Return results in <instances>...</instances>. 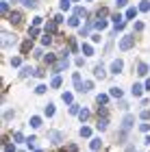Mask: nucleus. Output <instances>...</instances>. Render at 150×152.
I'll return each instance as SVG.
<instances>
[{"label":"nucleus","instance_id":"1","mask_svg":"<svg viewBox=\"0 0 150 152\" xmlns=\"http://www.w3.org/2000/svg\"><path fill=\"white\" fill-rule=\"evenodd\" d=\"M135 44V35H124L120 41V50H128V48H133Z\"/></svg>","mask_w":150,"mask_h":152},{"label":"nucleus","instance_id":"2","mask_svg":"<svg viewBox=\"0 0 150 152\" xmlns=\"http://www.w3.org/2000/svg\"><path fill=\"white\" fill-rule=\"evenodd\" d=\"M9 22L18 26L20 22H22V13H20V11H11V13H9Z\"/></svg>","mask_w":150,"mask_h":152},{"label":"nucleus","instance_id":"3","mask_svg":"<svg viewBox=\"0 0 150 152\" xmlns=\"http://www.w3.org/2000/svg\"><path fill=\"white\" fill-rule=\"evenodd\" d=\"M48 139H50L52 143H61V139H63V135H61L59 130H50V133H48Z\"/></svg>","mask_w":150,"mask_h":152},{"label":"nucleus","instance_id":"4","mask_svg":"<svg viewBox=\"0 0 150 152\" xmlns=\"http://www.w3.org/2000/svg\"><path fill=\"white\" fill-rule=\"evenodd\" d=\"M133 122H135V117H133V115H126L124 120H122V130H128V128H133Z\"/></svg>","mask_w":150,"mask_h":152},{"label":"nucleus","instance_id":"5","mask_svg":"<svg viewBox=\"0 0 150 152\" xmlns=\"http://www.w3.org/2000/svg\"><path fill=\"white\" fill-rule=\"evenodd\" d=\"M122 67H124V63H122L120 59H115L113 63H111V72H113V74H120V72H122Z\"/></svg>","mask_w":150,"mask_h":152},{"label":"nucleus","instance_id":"6","mask_svg":"<svg viewBox=\"0 0 150 152\" xmlns=\"http://www.w3.org/2000/svg\"><path fill=\"white\" fill-rule=\"evenodd\" d=\"M65 67H67V57H61L59 63L54 65V72H61V70H65Z\"/></svg>","mask_w":150,"mask_h":152},{"label":"nucleus","instance_id":"7","mask_svg":"<svg viewBox=\"0 0 150 152\" xmlns=\"http://www.w3.org/2000/svg\"><path fill=\"white\" fill-rule=\"evenodd\" d=\"M94 76H96V78H105V67H102V65H96V67H94Z\"/></svg>","mask_w":150,"mask_h":152},{"label":"nucleus","instance_id":"8","mask_svg":"<svg viewBox=\"0 0 150 152\" xmlns=\"http://www.w3.org/2000/svg\"><path fill=\"white\" fill-rule=\"evenodd\" d=\"M107 124H109V120H107V117H98L96 128H98V130H107Z\"/></svg>","mask_w":150,"mask_h":152},{"label":"nucleus","instance_id":"9","mask_svg":"<svg viewBox=\"0 0 150 152\" xmlns=\"http://www.w3.org/2000/svg\"><path fill=\"white\" fill-rule=\"evenodd\" d=\"M2 37H4V39H2V46H4V48L11 46V41H15V37H11L9 33H2Z\"/></svg>","mask_w":150,"mask_h":152},{"label":"nucleus","instance_id":"10","mask_svg":"<svg viewBox=\"0 0 150 152\" xmlns=\"http://www.w3.org/2000/svg\"><path fill=\"white\" fill-rule=\"evenodd\" d=\"M31 126H33V128H39V126H42V117L33 115V117H31Z\"/></svg>","mask_w":150,"mask_h":152},{"label":"nucleus","instance_id":"11","mask_svg":"<svg viewBox=\"0 0 150 152\" xmlns=\"http://www.w3.org/2000/svg\"><path fill=\"white\" fill-rule=\"evenodd\" d=\"M137 74H139V76H146V74H148V65H146V63H139V65H137Z\"/></svg>","mask_w":150,"mask_h":152},{"label":"nucleus","instance_id":"12","mask_svg":"<svg viewBox=\"0 0 150 152\" xmlns=\"http://www.w3.org/2000/svg\"><path fill=\"white\" fill-rule=\"evenodd\" d=\"M141 94H144V87H141V85H133V96H135V98H139Z\"/></svg>","mask_w":150,"mask_h":152},{"label":"nucleus","instance_id":"13","mask_svg":"<svg viewBox=\"0 0 150 152\" xmlns=\"http://www.w3.org/2000/svg\"><path fill=\"white\" fill-rule=\"evenodd\" d=\"M109 96H113V98H122V89H120V87H111Z\"/></svg>","mask_w":150,"mask_h":152},{"label":"nucleus","instance_id":"14","mask_svg":"<svg viewBox=\"0 0 150 152\" xmlns=\"http://www.w3.org/2000/svg\"><path fill=\"white\" fill-rule=\"evenodd\" d=\"M31 74H35V70H33L31 65H26V67H22V72H20V76H31Z\"/></svg>","mask_w":150,"mask_h":152},{"label":"nucleus","instance_id":"15","mask_svg":"<svg viewBox=\"0 0 150 152\" xmlns=\"http://www.w3.org/2000/svg\"><path fill=\"white\" fill-rule=\"evenodd\" d=\"M91 87H94V85H91V80H85V83H83V85H80V87H78V91H89V89H91Z\"/></svg>","mask_w":150,"mask_h":152},{"label":"nucleus","instance_id":"16","mask_svg":"<svg viewBox=\"0 0 150 152\" xmlns=\"http://www.w3.org/2000/svg\"><path fill=\"white\" fill-rule=\"evenodd\" d=\"M96 102H98V104H107V102H109V96H107V94H100L98 98H96Z\"/></svg>","mask_w":150,"mask_h":152},{"label":"nucleus","instance_id":"17","mask_svg":"<svg viewBox=\"0 0 150 152\" xmlns=\"http://www.w3.org/2000/svg\"><path fill=\"white\" fill-rule=\"evenodd\" d=\"M24 7H29V9H33V7H37V0H20Z\"/></svg>","mask_w":150,"mask_h":152},{"label":"nucleus","instance_id":"18","mask_svg":"<svg viewBox=\"0 0 150 152\" xmlns=\"http://www.w3.org/2000/svg\"><path fill=\"white\" fill-rule=\"evenodd\" d=\"M78 117H80V122H87V120H89V111H87V109H83V111L78 113Z\"/></svg>","mask_w":150,"mask_h":152},{"label":"nucleus","instance_id":"19","mask_svg":"<svg viewBox=\"0 0 150 152\" xmlns=\"http://www.w3.org/2000/svg\"><path fill=\"white\" fill-rule=\"evenodd\" d=\"M50 85H52V87H61V76H59V74H57V76H52Z\"/></svg>","mask_w":150,"mask_h":152},{"label":"nucleus","instance_id":"20","mask_svg":"<svg viewBox=\"0 0 150 152\" xmlns=\"http://www.w3.org/2000/svg\"><path fill=\"white\" fill-rule=\"evenodd\" d=\"M83 52L87 54V57H91V54H94V48H91L89 44H83Z\"/></svg>","mask_w":150,"mask_h":152},{"label":"nucleus","instance_id":"21","mask_svg":"<svg viewBox=\"0 0 150 152\" xmlns=\"http://www.w3.org/2000/svg\"><path fill=\"white\" fill-rule=\"evenodd\" d=\"M74 15H76V18H80V15H87V13H85V9H83V7H76V9H74Z\"/></svg>","mask_w":150,"mask_h":152},{"label":"nucleus","instance_id":"22","mask_svg":"<svg viewBox=\"0 0 150 152\" xmlns=\"http://www.w3.org/2000/svg\"><path fill=\"white\" fill-rule=\"evenodd\" d=\"M44 113L48 115V117H52V115H54V104H48V107L44 109Z\"/></svg>","mask_w":150,"mask_h":152},{"label":"nucleus","instance_id":"23","mask_svg":"<svg viewBox=\"0 0 150 152\" xmlns=\"http://www.w3.org/2000/svg\"><path fill=\"white\" fill-rule=\"evenodd\" d=\"M135 15H137V9H135V7H131V9L126 11V18H128V20H133Z\"/></svg>","mask_w":150,"mask_h":152},{"label":"nucleus","instance_id":"24","mask_svg":"<svg viewBox=\"0 0 150 152\" xmlns=\"http://www.w3.org/2000/svg\"><path fill=\"white\" fill-rule=\"evenodd\" d=\"M96 28H98V31H105V28H107V20H98V22H96Z\"/></svg>","mask_w":150,"mask_h":152},{"label":"nucleus","instance_id":"25","mask_svg":"<svg viewBox=\"0 0 150 152\" xmlns=\"http://www.w3.org/2000/svg\"><path fill=\"white\" fill-rule=\"evenodd\" d=\"M72 80H74V85H76V89L83 85V83H80V74H74V76H72Z\"/></svg>","mask_w":150,"mask_h":152},{"label":"nucleus","instance_id":"26","mask_svg":"<svg viewBox=\"0 0 150 152\" xmlns=\"http://www.w3.org/2000/svg\"><path fill=\"white\" fill-rule=\"evenodd\" d=\"M61 98H63V102H67V104H72V94H70V91H65L63 96H61Z\"/></svg>","mask_w":150,"mask_h":152},{"label":"nucleus","instance_id":"27","mask_svg":"<svg viewBox=\"0 0 150 152\" xmlns=\"http://www.w3.org/2000/svg\"><path fill=\"white\" fill-rule=\"evenodd\" d=\"M139 11H150V2L148 0H144V2L139 4Z\"/></svg>","mask_w":150,"mask_h":152},{"label":"nucleus","instance_id":"28","mask_svg":"<svg viewBox=\"0 0 150 152\" xmlns=\"http://www.w3.org/2000/svg\"><path fill=\"white\" fill-rule=\"evenodd\" d=\"M100 146H102L100 139H91V150H100Z\"/></svg>","mask_w":150,"mask_h":152},{"label":"nucleus","instance_id":"29","mask_svg":"<svg viewBox=\"0 0 150 152\" xmlns=\"http://www.w3.org/2000/svg\"><path fill=\"white\" fill-rule=\"evenodd\" d=\"M67 24H70V26H78V18H76V15H72L70 20H67Z\"/></svg>","mask_w":150,"mask_h":152},{"label":"nucleus","instance_id":"30","mask_svg":"<svg viewBox=\"0 0 150 152\" xmlns=\"http://www.w3.org/2000/svg\"><path fill=\"white\" fill-rule=\"evenodd\" d=\"M80 135H83V137H89V135H91V128L83 126V128H80Z\"/></svg>","mask_w":150,"mask_h":152},{"label":"nucleus","instance_id":"31","mask_svg":"<svg viewBox=\"0 0 150 152\" xmlns=\"http://www.w3.org/2000/svg\"><path fill=\"white\" fill-rule=\"evenodd\" d=\"M46 31H48V33H54V31H57V22H50L48 26H46Z\"/></svg>","mask_w":150,"mask_h":152},{"label":"nucleus","instance_id":"32","mask_svg":"<svg viewBox=\"0 0 150 152\" xmlns=\"http://www.w3.org/2000/svg\"><path fill=\"white\" fill-rule=\"evenodd\" d=\"M70 9V0H61V11H67Z\"/></svg>","mask_w":150,"mask_h":152},{"label":"nucleus","instance_id":"33","mask_svg":"<svg viewBox=\"0 0 150 152\" xmlns=\"http://www.w3.org/2000/svg\"><path fill=\"white\" fill-rule=\"evenodd\" d=\"M70 113H72V115H78V113H80L78 104H72V107H70Z\"/></svg>","mask_w":150,"mask_h":152},{"label":"nucleus","instance_id":"34","mask_svg":"<svg viewBox=\"0 0 150 152\" xmlns=\"http://www.w3.org/2000/svg\"><path fill=\"white\" fill-rule=\"evenodd\" d=\"M0 9H2V13H9V2L2 0V2H0Z\"/></svg>","mask_w":150,"mask_h":152},{"label":"nucleus","instance_id":"35","mask_svg":"<svg viewBox=\"0 0 150 152\" xmlns=\"http://www.w3.org/2000/svg\"><path fill=\"white\" fill-rule=\"evenodd\" d=\"M26 143H29V148H35L37 139H35V137H29V139H26Z\"/></svg>","mask_w":150,"mask_h":152},{"label":"nucleus","instance_id":"36","mask_svg":"<svg viewBox=\"0 0 150 152\" xmlns=\"http://www.w3.org/2000/svg\"><path fill=\"white\" fill-rule=\"evenodd\" d=\"M20 63H22V59H20V57H13V59H11V65H13V67H18Z\"/></svg>","mask_w":150,"mask_h":152},{"label":"nucleus","instance_id":"37","mask_svg":"<svg viewBox=\"0 0 150 152\" xmlns=\"http://www.w3.org/2000/svg\"><path fill=\"white\" fill-rule=\"evenodd\" d=\"M29 35H31V39H33V37H37V35H39V28H35V26H33V28L29 31Z\"/></svg>","mask_w":150,"mask_h":152},{"label":"nucleus","instance_id":"38","mask_svg":"<svg viewBox=\"0 0 150 152\" xmlns=\"http://www.w3.org/2000/svg\"><path fill=\"white\" fill-rule=\"evenodd\" d=\"M29 48H31V39H29V41H24V44H22V52L26 54V52H29Z\"/></svg>","mask_w":150,"mask_h":152},{"label":"nucleus","instance_id":"39","mask_svg":"<svg viewBox=\"0 0 150 152\" xmlns=\"http://www.w3.org/2000/svg\"><path fill=\"white\" fill-rule=\"evenodd\" d=\"M4 152H15V146L13 143H4Z\"/></svg>","mask_w":150,"mask_h":152},{"label":"nucleus","instance_id":"40","mask_svg":"<svg viewBox=\"0 0 150 152\" xmlns=\"http://www.w3.org/2000/svg\"><path fill=\"white\" fill-rule=\"evenodd\" d=\"M44 61H46V63H54V54H46Z\"/></svg>","mask_w":150,"mask_h":152},{"label":"nucleus","instance_id":"41","mask_svg":"<svg viewBox=\"0 0 150 152\" xmlns=\"http://www.w3.org/2000/svg\"><path fill=\"white\" fill-rule=\"evenodd\" d=\"M46 89H48L46 85H37V89H35V91H37V94H46Z\"/></svg>","mask_w":150,"mask_h":152},{"label":"nucleus","instance_id":"42","mask_svg":"<svg viewBox=\"0 0 150 152\" xmlns=\"http://www.w3.org/2000/svg\"><path fill=\"white\" fill-rule=\"evenodd\" d=\"M24 137H22V133H13V141H22Z\"/></svg>","mask_w":150,"mask_h":152},{"label":"nucleus","instance_id":"43","mask_svg":"<svg viewBox=\"0 0 150 152\" xmlns=\"http://www.w3.org/2000/svg\"><path fill=\"white\" fill-rule=\"evenodd\" d=\"M141 130H144V133H148L150 135V124H141V126H139Z\"/></svg>","mask_w":150,"mask_h":152},{"label":"nucleus","instance_id":"44","mask_svg":"<svg viewBox=\"0 0 150 152\" xmlns=\"http://www.w3.org/2000/svg\"><path fill=\"white\" fill-rule=\"evenodd\" d=\"M50 41H52V37H50V35H46V37L42 39V44H44V46H48V44H50Z\"/></svg>","mask_w":150,"mask_h":152},{"label":"nucleus","instance_id":"45","mask_svg":"<svg viewBox=\"0 0 150 152\" xmlns=\"http://www.w3.org/2000/svg\"><path fill=\"white\" fill-rule=\"evenodd\" d=\"M39 24H42V18H35V20H33V26H35V28H37Z\"/></svg>","mask_w":150,"mask_h":152},{"label":"nucleus","instance_id":"46","mask_svg":"<svg viewBox=\"0 0 150 152\" xmlns=\"http://www.w3.org/2000/svg\"><path fill=\"white\" fill-rule=\"evenodd\" d=\"M91 41H94V44H98V41H100V35H98V33H96V35H91Z\"/></svg>","mask_w":150,"mask_h":152},{"label":"nucleus","instance_id":"47","mask_svg":"<svg viewBox=\"0 0 150 152\" xmlns=\"http://www.w3.org/2000/svg\"><path fill=\"white\" fill-rule=\"evenodd\" d=\"M150 117V111H141V120H148Z\"/></svg>","mask_w":150,"mask_h":152},{"label":"nucleus","instance_id":"48","mask_svg":"<svg viewBox=\"0 0 150 152\" xmlns=\"http://www.w3.org/2000/svg\"><path fill=\"white\" fill-rule=\"evenodd\" d=\"M126 2H128V0H115V4H118V7H124Z\"/></svg>","mask_w":150,"mask_h":152},{"label":"nucleus","instance_id":"49","mask_svg":"<svg viewBox=\"0 0 150 152\" xmlns=\"http://www.w3.org/2000/svg\"><path fill=\"white\" fill-rule=\"evenodd\" d=\"M144 89H150V80H146V85H144Z\"/></svg>","mask_w":150,"mask_h":152},{"label":"nucleus","instance_id":"50","mask_svg":"<svg viewBox=\"0 0 150 152\" xmlns=\"http://www.w3.org/2000/svg\"><path fill=\"white\" fill-rule=\"evenodd\" d=\"M146 143H148V146H150V135H148V137H146Z\"/></svg>","mask_w":150,"mask_h":152},{"label":"nucleus","instance_id":"51","mask_svg":"<svg viewBox=\"0 0 150 152\" xmlns=\"http://www.w3.org/2000/svg\"><path fill=\"white\" fill-rule=\"evenodd\" d=\"M35 152H42V150H35Z\"/></svg>","mask_w":150,"mask_h":152}]
</instances>
